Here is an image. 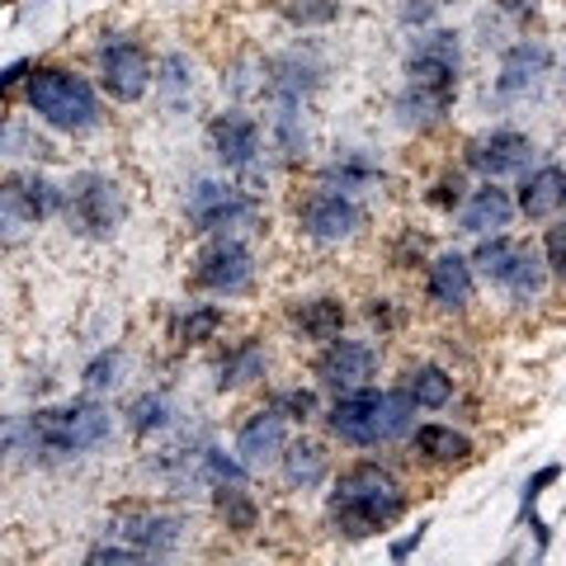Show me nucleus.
Returning a JSON list of instances; mask_svg holds the SVG:
<instances>
[{
  "instance_id": "19",
  "label": "nucleus",
  "mask_w": 566,
  "mask_h": 566,
  "mask_svg": "<svg viewBox=\"0 0 566 566\" xmlns=\"http://www.w3.org/2000/svg\"><path fill=\"white\" fill-rule=\"evenodd\" d=\"M326 66L307 57V52H283V57H270L264 62V91H270V99H297L307 104L312 91L322 85Z\"/></svg>"
},
{
  "instance_id": "5",
  "label": "nucleus",
  "mask_w": 566,
  "mask_h": 566,
  "mask_svg": "<svg viewBox=\"0 0 566 566\" xmlns=\"http://www.w3.org/2000/svg\"><path fill=\"white\" fill-rule=\"evenodd\" d=\"M24 99L57 133H91L104 118L95 85L76 76L71 66H33L24 76Z\"/></svg>"
},
{
  "instance_id": "21",
  "label": "nucleus",
  "mask_w": 566,
  "mask_h": 566,
  "mask_svg": "<svg viewBox=\"0 0 566 566\" xmlns=\"http://www.w3.org/2000/svg\"><path fill=\"white\" fill-rule=\"evenodd\" d=\"M510 218H515V199H510V193H505L501 185H495V180H486L482 189H472L468 199H463V212H458L463 232H472V237L505 232Z\"/></svg>"
},
{
  "instance_id": "23",
  "label": "nucleus",
  "mask_w": 566,
  "mask_h": 566,
  "mask_svg": "<svg viewBox=\"0 0 566 566\" xmlns=\"http://www.w3.org/2000/svg\"><path fill=\"white\" fill-rule=\"evenodd\" d=\"M289 322L303 340L326 345V340H335V335H345V303L340 297H307V303L289 307Z\"/></svg>"
},
{
  "instance_id": "6",
  "label": "nucleus",
  "mask_w": 566,
  "mask_h": 566,
  "mask_svg": "<svg viewBox=\"0 0 566 566\" xmlns=\"http://www.w3.org/2000/svg\"><path fill=\"white\" fill-rule=\"evenodd\" d=\"M472 270L482 279H491L495 289H505L515 303H534L547 283V260L534 251V245H524L505 232L482 237V245L472 251Z\"/></svg>"
},
{
  "instance_id": "22",
  "label": "nucleus",
  "mask_w": 566,
  "mask_h": 566,
  "mask_svg": "<svg viewBox=\"0 0 566 566\" xmlns=\"http://www.w3.org/2000/svg\"><path fill=\"white\" fill-rule=\"evenodd\" d=\"M515 208L524 212V218H534V222L562 212L566 208V166H543V170L528 175V180L520 185Z\"/></svg>"
},
{
  "instance_id": "4",
  "label": "nucleus",
  "mask_w": 566,
  "mask_h": 566,
  "mask_svg": "<svg viewBox=\"0 0 566 566\" xmlns=\"http://www.w3.org/2000/svg\"><path fill=\"white\" fill-rule=\"evenodd\" d=\"M411 424H416V397L406 387H397V392H378V387L340 392L326 411V430L354 449L392 444V439L411 434Z\"/></svg>"
},
{
  "instance_id": "13",
  "label": "nucleus",
  "mask_w": 566,
  "mask_h": 566,
  "mask_svg": "<svg viewBox=\"0 0 566 566\" xmlns=\"http://www.w3.org/2000/svg\"><path fill=\"white\" fill-rule=\"evenodd\" d=\"M99 81L118 104H137L151 91V52L137 39H109L99 48Z\"/></svg>"
},
{
  "instance_id": "26",
  "label": "nucleus",
  "mask_w": 566,
  "mask_h": 566,
  "mask_svg": "<svg viewBox=\"0 0 566 566\" xmlns=\"http://www.w3.org/2000/svg\"><path fill=\"white\" fill-rule=\"evenodd\" d=\"M283 476H289V486L297 491H312V486H322L326 482V472H331V458L322 444H312V439H293L289 449H283Z\"/></svg>"
},
{
  "instance_id": "28",
  "label": "nucleus",
  "mask_w": 566,
  "mask_h": 566,
  "mask_svg": "<svg viewBox=\"0 0 566 566\" xmlns=\"http://www.w3.org/2000/svg\"><path fill=\"white\" fill-rule=\"evenodd\" d=\"M406 392H411L416 406H424V411H439V406L453 401V374L439 364H416L411 374H406Z\"/></svg>"
},
{
  "instance_id": "16",
  "label": "nucleus",
  "mask_w": 566,
  "mask_h": 566,
  "mask_svg": "<svg viewBox=\"0 0 566 566\" xmlns=\"http://www.w3.org/2000/svg\"><path fill=\"white\" fill-rule=\"evenodd\" d=\"M534 156V142L515 128H495L468 142V166L482 175V180H505V175H520Z\"/></svg>"
},
{
  "instance_id": "38",
  "label": "nucleus",
  "mask_w": 566,
  "mask_h": 566,
  "mask_svg": "<svg viewBox=\"0 0 566 566\" xmlns=\"http://www.w3.org/2000/svg\"><path fill=\"white\" fill-rule=\"evenodd\" d=\"M543 260H547V270H553V274L566 283V222H557L553 232H547V241H543Z\"/></svg>"
},
{
  "instance_id": "40",
  "label": "nucleus",
  "mask_w": 566,
  "mask_h": 566,
  "mask_svg": "<svg viewBox=\"0 0 566 566\" xmlns=\"http://www.w3.org/2000/svg\"><path fill=\"white\" fill-rule=\"evenodd\" d=\"M142 557H147V553H137V547L128 543V547H95V553H91V562H142Z\"/></svg>"
},
{
  "instance_id": "45",
  "label": "nucleus",
  "mask_w": 566,
  "mask_h": 566,
  "mask_svg": "<svg viewBox=\"0 0 566 566\" xmlns=\"http://www.w3.org/2000/svg\"><path fill=\"white\" fill-rule=\"evenodd\" d=\"M0 6H10V0H0Z\"/></svg>"
},
{
  "instance_id": "14",
  "label": "nucleus",
  "mask_w": 566,
  "mask_h": 566,
  "mask_svg": "<svg viewBox=\"0 0 566 566\" xmlns=\"http://www.w3.org/2000/svg\"><path fill=\"white\" fill-rule=\"evenodd\" d=\"M547 71H553V48L538 43V39L515 43L501 57V71H495V85H491L495 104H520V99H528L547 81Z\"/></svg>"
},
{
  "instance_id": "15",
  "label": "nucleus",
  "mask_w": 566,
  "mask_h": 566,
  "mask_svg": "<svg viewBox=\"0 0 566 566\" xmlns=\"http://www.w3.org/2000/svg\"><path fill=\"white\" fill-rule=\"evenodd\" d=\"M208 142H212V156L232 170V175H251L260 166V151H264V137H260V123L241 109H222L218 118L208 123Z\"/></svg>"
},
{
  "instance_id": "2",
  "label": "nucleus",
  "mask_w": 566,
  "mask_h": 566,
  "mask_svg": "<svg viewBox=\"0 0 566 566\" xmlns=\"http://www.w3.org/2000/svg\"><path fill=\"white\" fill-rule=\"evenodd\" d=\"M114 430V416L99 401H62L43 406L24 420L0 424V449H29V453H52V458H81L99 449Z\"/></svg>"
},
{
  "instance_id": "37",
  "label": "nucleus",
  "mask_w": 566,
  "mask_h": 566,
  "mask_svg": "<svg viewBox=\"0 0 566 566\" xmlns=\"http://www.w3.org/2000/svg\"><path fill=\"white\" fill-rule=\"evenodd\" d=\"M463 189H468V185H463V175L449 170V175H439V180H434L430 203H434V208H444V212H453V208H463V199H468Z\"/></svg>"
},
{
  "instance_id": "33",
  "label": "nucleus",
  "mask_w": 566,
  "mask_h": 566,
  "mask_svg": "<svg viewBox=\"0 0 566 566\" xmlns=\"http://www.w3.org/2000/svg\"><path fill=\"white\" fill-rule=\"evenodd\" d=\"M283 20L289 24H331L340 20V6L335 0H283Z\"/></svg>"
},
{
  "instance_id": "41",
  "label": "nucleus",
  "mask_w": 566,
  "mask_h": 566,
  "mask_svg": "<svg viewBox=\"0 0 566 566\" xmlns=\"http://www.w3.org/2000/svg\"><path fill=\"white\" fill-rule=\"evenodd\" d=\"M495 6H501L505 14H510V20H534V14H538V0H495Z\"/></svg>"
},
{
  "instance_id": "3",
  "label": "nucleus",
  "mask_w": 566,
  "mask_h": 566,
  "mask_svg": "<svg viewBox=\"0 0 566 566\" xmlns=\"http://www.w3.org/2000/svg\"><path fill=\"white\" fill-rule=\"evenodd\" d=\"M331 524L345 538L387 534L406 515V486L382 463H349L331 486Z\"/></svg>"
},
{
  "instance_id": "24",
  "label": "nucleus",
  "mask_w": 566,
  "mask_h": 566,
  "mask_svg": "<svg viewBox=\"0 0 566 566\" xmlns=\"http://www.w3.org/2000/svg\"><path fill=\"white\" fill-rule=\"evenodd\" d=\"M416 453L424 463H439V468H458L472 458V439L453 424H416Z\"/></svg>"
},
{
  "instance_id": "18",
  "label": "nucleus",
  "mask_w": 566,
  "mask_h": 566,
  "mask_svg": "<svg viewBox=\"0 0 566 566\" xmlns=\"http://www.w3.org/2000/svg\"><path fill=\"white\" fill-rule=\"evenodd\" d=\"M114 534L123 543H133L137 553L147 557H166L175 543H180V520L161 515V510H147V505H123L114 515Z\"/></svg>"
},
{
  "instance_id": "43",
  "label": "nucleus",
  "mask_w": 566,
  "mask_h": 566,
  "mask_svg": "<svg viewBox=\"0 0 566 566\" xmlns=\"http://www.w3.org/2000/svg\"><path fill=\"white\" fill-rule=\"evenodd\" d=\"M29 71H33L29 62H10L6 71H0V95H6V91H10V85H14V81H20V76H29Z\"/></svg>"
},
{
  "instance_id": "42",
  "label": "nucleus",
  "mask_w": 566,
  "mask_h": 566,
  "mask_svg": "<svg viewBox=\"0 0 566 566\" xmlns=\"http://www.w3.org/2000/svg\"><path fill=\"white\" fill-rule=\"evenodd\" d=\"M424 528H430V524H416V534H406L401 543H392V557H397V562L416 553V547H420V538H424Z\"/></svg>"
},
{
  "instance_id": "39",
  "label": "nucleus",
  "mask_w": 566,
  "mask_h": 566,
  "mask_svg": "<svg viewBox=\"0 0 566 566\" xmlns=\"http://www.w3.org/2000/svg\"><path fill=\"white\" fill-rule=\"evenodd\" d=\"M279 406H283V416H289V420H312L316 416V392H307V387H293V392L279 397Z\"/></svg>"
},
{
  "instance_id": "27",
  "label": "nucleus",
  "mask_w": 566,
  "mask_h": 566,
  "mask_svg": "<svg viewBox=\"0 0 566 566\" xmlns=\"http://www.w3.org/2000/svg\"><path fill=\"white\" fill-rule=\"evenodd\" d=\"M270 128H274V142H279L283 161H303V156H307V118H303V104H297V99H274Z\"/></svg>"
},
{
  "instance_id": "25",
  "label": "nucleus",
  "mask_w": 566,
  "mask_h": 566,
  "mask_svg": "<svg viewBox=\"0 0 566 566\" xmlns=\"http://www.w3.org/2000/svg\"><path fill=\"white\" fill-rule=\"evenodd\" d=\"M264 368H270V354H264V345L255 340V335H245V340H237L232 349L222 354L218 364V392H232V387H245L264 378Z\"/></svg>"
},
{
  "instance_id": "8",
  "label": "nucleus",
  "mask_w": 566,
  "mask_h": 566,
  "mask_svg": "<svg viewBox=\"0 0 566 566\" xmlns=\"http://www.w3.org/2000/svg\"><path fill=\"white\" fill-rule=\"evenodd\" d=\"M66 222L76 227L81 237H95V241H109L118 227H123V212H128V203H123V185L109 180V175H95L85 170L71 180L66 189Z\"/></svg>"
},
{
  "instance_id": "36",
  "label": "nucleus",
  "mask_w": 566,
  "mask_h": 566,
  "mask_svg": "<svg viewBox=\"0 0 566 566\" xmlns=\"http://www.w3.org/2000/svg\"><path fill=\"white\" fill-rule=\"evenodd\" d=\"M33 151H48V147L33 142L24 123H0V156H33Z\"/></svg>"
},
{
  "instance_id": "34",
  "label": "nucleus",
  "mask_w": 566,
  "mask_h": 566,
  "mask_svg": "<svg viewBox=\"0 0 566 566\" xmlns=\"http://www.w3.org/2000/svg\"><path fill=\"white\" fill-rule=\"evenodd\" d=\"M118 374H123V354L118 349H99L91 364H85V387H91V392H104V387H114L118 382Z\"/></svg>"
},
{
  "instance_id": "9",
  "label": "nucleus",
  "mask_w": 566,
  "mask_h": 566,
  "mask_svg": "<svg viewBox=\"0 0 566 566\" xmlns=\"http://www.w3.org/2000/svg\"><path fill=\"white\" fill-rule=\"evenodd\" d=\"M255 283V255L251 245L237 241V237H218L208 241L199 260H193V289H203L212 297H241L245 289Z\"/></svg>"
},
{
  "instance_id": "10",
  "label": "nucleus",
  "mask_w": 566,
  "mask_h": 566,
  "mask_svg": "<svg viewBox=\"0 0 566 566\" xmlns=\"http://www.w3.org/2000/svg\"><path fill=\"white\" fill-rule=\"evenodd\" d=\"M297 227H303L312 241H322V245H340V241L364 232V208L354 203V193L335 189V185H322V189H312L307 199L297 203Z\"/></svg>"
},
{
  "instance_id": "17",
  "label": "nucleus",
  "mask_w": 566,
  "mask_h": 566,
  "mask_svg": "<svg viewBox=\"0 0 566 566\" xmlns=\"http://www.w3.org/2000/svg\"><path fill=\"white\" fill-rule=\"evenodd\" d=\"M283 449H289V416H283V406H264V411H255L251 420L241 424L237 434V458L245 468H270L283 458Z\"/></svg>"
},
{
  "instance_id": "1",
  "label": "nucleus",
  "mask_w": 566,
  "mask_h": 566,
  "mask_svg": "<svg viewBox=\"0 0 566 566\" xmlns=\"http://www.w3.org/2000/svg\"><path fill=\"white\" fill-rule=\"evenodd\" d=\"M458 81H463V48H458L453 29H424L416 33L411 52H406V85L397 95V118L406 128H434L444 123Z\"/></svg>"
},
{
  "instance_id": "12",
  "label": "nucleus",
  "mask_w": 566,
  "mask_h": 566,
  "mask_svg": "<svg viewBox=\"0 0 566 566\" xmlns=\"http://www.w3.org/2000/svg\"><path fill=\"white\" fill-rule=\"evenodd\" d=\"M378 364H382L378 345H368V340H345V335H335V340H326V349L316 354V378H322V387H331V392L340 397V392H359V387H374Z\"/></svg>"
},
{
  "instance_id": "20",
  "label": "nucleus",
  "mask_w": 566,
  "mask_h": 566,
  "mask_svg": "<svg viewBox=\"0 0 566 566\" xmlns=\"http://www.w3.org/2000/svg\"><path fill=\"white\" fill-rule=\"evenodd\" d=\"M430 303L434 307H444V312H463L472 303V293H476V270H472V260L468 255H458V251H444V255H434L430 264Z\"/></svg>"
},
{
  "instance_id": "35",
  "label": "nucleus",
  "mask_w": 566,
  "mask_h": 566,
  "mask_svg": "<svg viewBox=\"0 0 566 566\" xmlns=\"http://www.w3.org/2000/svg\"><path fill=\"white\" fill-rule=\"evenodd\" d=\"M156 85L170 95V104H180V95H189V85H193V71H189V62L175 52V57H166L161 62V76H156Z\"/></svg>"
},
{
  "instance_id": "32",
  "label": "nucleus",
  "mask_w": 566,
  "mask_h": 566,
  "mask_svg": "<svg viewBox=\"0 0 566 566\" xmlns=\"http://www.w3.org/2000/svg\"><path fill=\"white\" fill-rule=\"evenodd\" d=\"M170 401L161 397V392H156V397H137L133 401V411H128V420H133V430L137 434H156V430H166V424H170Z\"/></svg>"
},
{
  "instance_id": "31",
  "label": "nucleus",
  "mask_w": 566,
  "mask_h": 566,
  "mask_svg": "<svg viewBox=\"0 0 566 566\" xmlns=\"http://www.w3.org/2000/svg\"><path fill=\"white\" fill-rule=\"evenodd\" d=\"M222 322H227V312H222V307H212V303L189 307V312L180 316V340H185V345H208L212 335L222 331Z\"/></svg>"
},
{
  "instance_id": "7",
  "label": "nucleus",
  "mask_w": 566,
  "mask_h": 566,
  "mask_svg": "<svg viewBox=\"0 0 566 566\" xmlns=\"http://www.w3.org/2000/svg\"><path fill=\"white\" fill-rule=\"evenodd\" d=\"M66 208V189H57L48 175L14 170L0 175V237H20L29 227H43Z\"/></svg>"
},
{
  "instance_id": "29",
  "label": "nucleus",
  "mask_w": 566,
  "mask_h": 566,
  "mask_svg": "<svg viewBox=\"0 0 566 566\" xmlns=\"http://www.w3.org/2000/svg\"><path fill=\"white\" fill-rule=\"evenodd\" d=\"M378 180H382V166L368 161L364 151H340L326 166V175H322V185H335V189H345V193L368 189V185H378Z\"/></svg>"
},
{
  "instance_id": "44",
  "label": "nucleus",
  "mask_w": 566,
  "mask_h": 566,
  "mask_svg": "<svg viewBox=\"0 0 566 566\" xmlns=\"http://www.w3.org/2000/svg\"><path fill=\"white\" fill-rule=\"evenodd\" d=\"M434 6H453V0H434Z\"/></svg>"
},
{
  "instance_id": "30",
  "label": "nucleus",
  "mask_w": 566,
  "mask_h": 566,
  "mask_svg": "<svg viewBox=\"0 0 566 566\" xmlns=\"http://www.w3.org/2000/svg\"><path fill=\"white\" fill-rule=\"evenodd\" d=\"M212 505H218V515L227 520V528H237V534H251V528L260 524V510L251 501V491H245V482L212 486Z\"/></svg>"
},
{
  "instance_id": "11",
  "label": "nucleus",
  "mask_w": 566,
  "mask_h": 566,
  "mask_svg": "<svg viewBox=\"0 0 566 566\" xmlns=\"http://www.w3.org/2000/svg\"><path fill=\"white\" fill-rule=\"evenodd\" d=\"M189 212V227L193 232H232V227L251 222L255 218V199L245 193L241 185H227V180H199L185 199Z\"/></svg>"
}]
</instances>
